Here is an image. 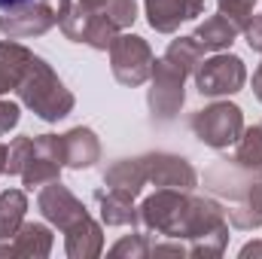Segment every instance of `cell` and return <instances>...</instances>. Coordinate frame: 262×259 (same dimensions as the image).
I'll return each mask as SVG.
<instances>
[{"label":"cell","instance_id":"obj_38","mask_svg":"<svg viewBox=\"0 0 262 259\" xmlns=\"http://www.w3.org/2000/svg\"><path fill=\"white\" fill-rule=\"evenodd\" d=\"M46 3H55V9H58V6H64L67 0H46Z\"/></svg>","mask_w":262,"mask_h":259},{"label":"cell","instance_id":"obj_18","mask_svg":"<svg viewBox=\"0 0 262 259\" xmlns=\"http://www.w3.org/2000/svg\"><path fill=\"white\" fill-rule=\"evenodd\" d=\"M15 256L25 259H46L52 253V229L43 223H21V229L12 235Z\"/></svg>","mask_w":262,"mask_h":259},{"label":"cell","instance_id":"obj_37","mask_svg":"<svg viewBox=\"0 0 262 259\" xmlns=\"http://www.w3.org/2000/svg\"><path fill=\"white\" fill-rule=\"evenodd\" d=\"M0 256H15V247H12V244H0Z\"/></svg>","mask_w":262,"mask_h":259},{"label":"cell","instance_id":"obj_34","mask_svg":"<svg viewBox=\"0 0 262 259\" xmlns=\"http://www.w3.org/2000/svg\"><path fill=\"white\" fill-rule=\"evenodd\" d=\"M79 3H82V6H85V9H95V12H98V9H104V6H107V0H79Z\"/></svg>","mask_w":262,"mask_h":259},{"label":"cell","instance_id":"obj_27","mask_svg":"<svg viewBox=\"0 0 262 259\" xmlns=\"http://www.w3.org/2000/svg\"><path fill=\"white\" fill-rule=\"evenodd\" d=\"M104 12L116 28H131L137 21V0H107Z\"/></svg>","mask_w":262,"mask_h":259},{"label":"cell","instance_id":"obj_8","mask_svg":"<svg viewBox=\"0 0 262 259\" xmlns=\"http://www.w3.org/2000/svg\"><path fill=\"white\" fill-rule=\"evenodd\" d=\"M61 168H64V137L37 134L34 137V156L28 159V165L18 177L28 189H34V186H46V183L58 180Z\"/></svg>","mask_w":262,"mask_h":259},{"label":"cell","instance_id":"obj_21","mask_svg":"<svg viewBox=\"0 0 262 259\" xmlns=\"http://www.w3.org/2000/svg\"><path fill=\"white\" fill-rule=\"evenodd\" d=\"M165 58L177 67V70H183V73L189 76V73H195L198 64L204 61V46L198 43L195 37H177V40H171Z\"/></svg>","mask_w":262,"mask_h":259},{"label":"cell","instance_id":"obj_32","mask_svg":"<svg viewBox=\"0 0 262 259\" xmlns=\"http://www.w3.org/2000/svg\"><path fill=\"white\" fill-rule=\"evenodd\" d=\"M250 256H262V241H250L241 247V259H250Z\"/></svg>","mask_w":262,"mask_h":259},{"label":"cell","instance_id":"obj_22","mask_svg":"<svg viewBox=\"0 0 262 259\" xmlns=\"http://www.w3.org/2000/svg\"><path fill=\"white\" fill-rule=\"evenodd\" d=\"M116 37H119V28L107 18L104 9H98V12L89 15L85 31H82V43H85V46H92V49H98V52H107Z\"/></svg>","mask_w":262,"mask_h":259},{"label":"cell","instance_id":"obj_13","mask_svg":"<svg viewBox=\"0 0 262 259\" xmlns=\"http://www.w3.org/2000/svg\"><path fill=\"white\" fill-rule=\"evenodd\" d=\"M104 183H107V189H113V192L137 198V195L143 192V186L149 183V180H146L143 156H140V159H119V162H113V165L104 171Z\"/></svg>","mask_w":262,"mask_h":259},{"label":"cell","instance_id":"obj_23","mask_svg":"<svg viewBox=\"0 0 262 259\" xmlns=\"http://www.w3.org/2000/svg\"><path fill=\"white\" fill-rule=\"evenodd\" d=\"M232 162L241 165V168H247V171H259L262 168V128L259 125L241 131V137H238V149H235Z\"/></svg>","mask_w":262,"mask_h":259},{"label":"cell","instance_id":"obj_19","mask_svg":"<svg viewBox=\"0 0 262 259\" xmlns=\"http://www.w3.org/2000/svg\"><path fill=\"white\" fill-rule=\"evenodd\" d=\"M98 207H101V223H107V226H134L140 217H137V207H134V198L122 192H113V189H107V192H98Z\"/></svg>","mask_w":262,"mask_h":259},{"label":"cell","instance_id":"obj_15","mask_svg":"<svg viewBox=\"0 0 262 259\" xmlns=\"http://www.w3.org/2000/svg\"><path fill=\"white\" fill-rule=\"evenodd\" d=\"M238 34H241V25L232 21L229 15L216 12V15H210V18H204V21L198 25L192 37L204 46V52H226V49L238 40Z\"/></svg>","mask_w":262,"mask_h":259},{"label":"cell","instance_id":"obj_11","mask_svg":"<svg viewBox=\"0 0 262 259\" xmlns=\"http://www.w3.org/2000/svg\"><path fill=\"white\" fill-rule=\"evenodd\" d=\"M146 21L159 34H174L183 21H192L204 12V0H143Z\"/></svg>","mask_w":262,"mask_h":259},{"label":"cell","instance_id":"obj_20","mask_svg":"<svg viewBox=\"0 0 262 259\" xmlns=\"http://www.w3.org/2000/svg\"><path fill=\"white\" fill-rule=\"evenodd\" d=\"M25 210H28V198L21 189H6L0 192V241H9L21 223H25Z\"/></svg>","mask_w":262,"mask_h":259},{"label":"cell","instance_id":"obj_10","mask_svg":"<svg viewBox=\"0 0 262 259\" xmlns=\"http://www.w3.org/2000/svg\"><path fill=\"white\" fill-rule=\"evenodd\" d=\"M37 207H40V213H43L52 226H58L61 232H67L70 226H76L79 220L89 217V210L82 207V201L70 192L67 186H61V180H52V183H46V186L40 189Z\"/></svg>","mask_w":262,"mask_h":259},{"label":"cell","instance_id":"obj_14","mask_svg":"<svg viewBox=\"0 0 262 259\" xmlns=\"http://www.w3.org/2000/svg\"><path fill=\"white\" fill-rule=\"evenodd\" d=\"M64 137V168L73 171H82V168H92L98 159H101V143L95 137L92 128H70Z\"/></svg>","mask_w":262,"mask_h":259},{"label":"cell","instance_id":"obj_35","mask_svg":"<svg viewBox=\"0 0 262 259\" xmlns=\"http://www.w3.org/2000/svg\"><path fill=\"white\" fill-rule=\"evenodd\" d=\"M25 3H31V0H0V9L6 12V9H15V6H25Z\"/></svg>","mask_w":262,"mask_h":259},{"label":"cell","instance_id":"obj_16","mask_svg":"<svg viewBox=\"0 0 262 259\" xmlns=\"http://www.w3.org/2000/svg\"><path fill=\"white\" fill-rule=\"evenodd\" d=\"M31 58H34V52L25 49L21 43H15V40H3L0 43V95L18 89Z\"/></svg>","mask_w":262,"mask_h":259},{"label":"cell","instance_id":"obj_4","mask_svg":"<svg viewBox=\"0 0 262 259\" xmlns=\"http://www.w3.org/2000/svg\"><path fill=\"white\" fill-rule=\"evenodd\" d=\"M183 101H186V73L177 70L168 58H156L149 73V95H146L149 113L159 122H171L180 113Z\"/></svg>","mask_w":262,"mask_h":259},{"label":"cell","instance_id":"obj_6","mask_svg":"<svg viewBox=\"0 0 262 259\" xmlns=\"http://www.w3.org/2000/svg\"><path fill=\"white\" fill-rule=\"evenodd\" d=\"M152 61H156V55H152L149 43L137 34H119L110 46V67H113L116 82H122V85H131V89L143 85L152 73Z\"/></svg>","mask_w":262,"mask_h":259},{"label":"cell","instance_id":"obj_29","mask_svg":"<svg viewBox=\"0 0 262 259\" xmlns=\"http://www.w3.org/2000/svg\"><path fill=\"white\" fill-rule=\"evenodd\" d=\"M18 119H21L18 104H12V101H0V137L15 128V125H18Z\"/></svg>","mask_w":262,"mask_h":259},{"label":"cell","instance_id":"obj_17","mask_svg":"<svg viewBox=\"0 0 262 259\" xmlns=\"http://www.w3.org/2000/svg\"><path fill=\"white\" fill-rule=\"evenodd\" d=\"M226 220L235 229H241V232H253V229L262 226V177H259V171H256V180L250 183V189L226 210Z\"/></svg>","mask_w":262,"mask_h":259},{"label":"cell","instance_id":"obj_2","mask_svg":"<svg viewBox=\"0 0 262 259\" xmlns=\"http://www.w3.org/2000/svg\"><path fill=\"white\" fill-rule=\"evenodd\" d=\"M189 192L180 189H156L149 198H143V204L137 207L140 223L162 235V238H180L183 241V223H186V210H189Z\"/></svg>","mask_w":262,"mask_h":259},{"label":"cell","instance_id":"obj_1","mask_svg":"<svg viewBox=\"0 0 262 259\" xmlns=\"http://www.w3.org/2000/svg\"><path fill=\"white\" fill-rule=\"evenodd\" d=\"M18 98L28 110H34L43 122H58L73 110V92L58 79V73L49 67V61H43L40 55L31 58V64L25 70L21 82H18Z\"/></svg>","mask_w":262,"mask_h":259},{"label":"cell","instance_id":"obj_12","mask_svg":"<svg viewBox=\"0 0 262 259\" xmlns=\"http://www.w3.org/2000/svg\"><path fill=\"white\" fill-rule=\"evenodd\" d=\"M64 250L70 259H95L104 253V229L85 217L64 232Z\"/></svg>","mask_w":262,"mask_h":259},{"label":"cell","instance_id":"obj_3","mask_svg":"<svg viewBox=\"0 0 262 259\" xmlns=\"http://www.w3.org/2000/svg\"><path fill=\"white\" fill-rule=\"evenodd\" d=\"M189 128L204 146H213V149H226L232 143H238L241 131H244V113L238 104H229V101H216L204 110L192 113L189 119Z\"/></svg>","mask_w":262,"mask_h":259},{"label":"cell","instance_id":"obj_33","mask_svg":"<svg viewBox=\"0 0 262 259\" xmlns=\"http://www.w3.org/2000/svg\"><path fill=\"white\" fill-rule=\"evenodd\" d=\"M253 95H256V101L262 104V64L256 67V73H253Z\"/></svg>","mask_w":262,"mask_h":259},{"label":"cell","instance_id":"obj_24","mask_svg":"<svg viewBox=\"0 0 262 259\" xmlns=\"http://www.w3.org/2000/svg\"><path fill=\"white\" fill-rule=\"evenodd\" d=\"M226 244H229V223L226 226H220V229H213V232H207V235H198L189 241V256H223V250H226Z\"/></svg>","mask_w":262,"mask_h":259},{"label":"cell","instance_id":"obj_31","mask_svg":"<svg viewBox=\"0 0 262 259\" xmlns=\"http://www.w3.org/2000/svg\"><path fill=\"white\" fill-rule=\"evenodd\" d=\"M241 34L247 37V46H250L253 52H259V55H262V15H253Z\"/></svg>","mask_w":262,"mask_h":259},{"label":"cell","instance_id":"obj_25","mask_svg":"<svg viewBox=\"0 0 262 259\" xmlns=\"http://www.w3.org/2000/svg\"><path fill=\"white\" fill-rule=\"evenodd\" d=\"M149 241H146V235H140V232H134V235H125V238H119L107 253L116 259H143L149 256Z\"/></svg>","mask_w":262,"mask_h":259},{"label":"cell","instance_id":"obj_9","mask_svg":"<svg viewBox=\"0 0 262 259\" xmlns=\"http://www.w3.org/2000/svg\"><path fill=\"white\" fill-rule=\"evenodd\" d=\"M146 165V180L159 189H180V192H192L198 183L195 168L174 153H149L143 156Z\"/></svg>","mask_w":262,"mask_h":259},{"label":"cell","instance_id":"obj_26","mask_svg":"<svg viewBox=\"0 0 262 259\" xmlns=\"http://www.w3.org/2000/svg\"><path fill=\"white\" fill-rule=\"evenodd\" d=\"M31 156H34V137H15L6 149V174H21Z\"/></svg>","mask_w":262,"mask_h":259},{"label":"cell","instance_id":"obj_36","mask_svg":"<svg viewBox=\"0 0 262 259\" xmlns=\"http://www.w3.org/2000/svg\"><path fill=\"white\" fill-rule=\"evenodd\" d=\"M6 143H0V174H6Z\"/></svg>","mask_w":262,"mask_h":259},{"label":"cell","instance_id":"obj_5","mask_svg":"<svg viewBox=\"0 0 262 259\" xmlns=\"http://www.w3.org/2000/svg\"><path fill=\"white\" fill-rule=\"evenodd\" d=\"M192 76H195V85L204 98H229L244 89L247 67L232 52H213L210 58H204L198 64Z\"/></svg>","mask_w":262,"mask_h":259},{"label":"cell","instance_id":"obj_7","mask_svg":"<svg viewBox=\"0 0 262 259\" xmlns=\"http://www.w3.org/2000/svg\"><path fill=\"white\" fill-rule=\"evenodd\" d=\"M58 25L55 6L46 0H31L25 6L6 9V15H0V34L9 40H31V37H43L46 31H52Z\"/></svg>","mask_w":262,"mask_h":259},{"label":"cell","instance_id":"obj_28","mask_svg":"<svg viewBox=\"0 0 262 259\" xmlns=\"http://www.w3.org/2000/svg\"><path fill=\"white\" fill-rule=\"evenodd\" d=\"M216 3H220V12L223 15H229L232 21L241 25V31L253 18V6H256V0H216Z\"/></svg>","mask_w":262,"mask_h":259},{"label":"cell","instance_id":"obj_30","mask_svg":"<svg viewBox=\"0 0 262 259\" xmlns=\"http://www.w3.org/2000/svg\"><path fill=\"white\" fill-rule=\"evenodd\" d=\"M149 256H189V244H183L180 238L165 241V244H152L149 247Z\"/></svg>","mask_w":262,"mask_h":259},{"label":"cell","instance_id":"obj_39","mask_svg":"<svg viewBox=\"0 0 262 259\" xmlns=\"http://www.w3.org/2000/svg\"><path fill=\"white\" fill-rule=\"evenodd\" d=\"M259 128H262V122H259Z\"/></svg>","mask_w":262,"mask_h":259}]
</instances>
